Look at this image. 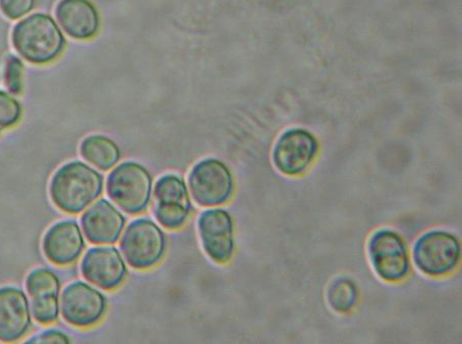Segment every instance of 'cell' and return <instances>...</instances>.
Segmentation results:
<instances>
[{
	"label": "cell",
	"mask_w": 462,
	"mask_h": 344,
	"mask_svg": "<svg viewBox=\"0 0 462 344\" xmlns=\"http://www.w3.org/2000/svg\"><path fill=\"white\" fill-rule=\"evenodd\" d=\"M12 43L23 59L43 66L58 59L67 42L51 15L36 13L14 27Z\"/></svg>",
	"instance_id": "1"
},
{
	"label": "cell",
	"mask_w": 462,
	"mask_h": 344,
	"mask_svg": "<svg viewBox=\"0 0 462 344\" xmlns=\"http://www.w3.org/2000/svg\"><path fill=\"white\" fill-rule=\"evenodd\" d=\"M102 191V176L79 161L61 166L52 176L50 186L53 204L60 211L71 214L86 210Z\"/></svg>",
	"instance_id": "2"
},
{
	"label": "cell",
	"mask_w": 462,
	"mask_h": 344,
	"mask_svg": "<svg viewBox=\"0 0 462 344\" xmlns=\"http://www.w3.org/2000/svg\"><path fill=\"white\" fill-rule=\"evenodd\" d=\"M152 178L144 167L134 162L118 165L108 175V197L126 213L138 214L149 204Z\"/></svg>",
	"instance_id": "3"
},
{
	"label": "cell",
	"mask_w": 462,
	"mask_h": 344,
	"mask_svg": "<svg viewBox=\"0 0 462 344\" xmlns=\"http://www.w3.org/2000/svg\"><path fill=\"white\" fill-rule=\"evenodd\" d=\"M460 244L444 231L421 235L413 246V261L418 269L430 276H442L457 268L460 260Z\"/></svg>",
	"instance_id": "4"
},
{
	"label": "cell",
	"mask_w": 462,
	"mask_h": 344,
	"mask_svg": "<svg viewBox=\"0 0 462 344\" xmlns=\"http://www.w3.org/2000/svg\"><path fill=\"white\" fill-rule=\"evenodd\" d=\"M125 259L134 269H148L162 260L165 237L153 222L139 219L132 222L121 240Z\"/></svg>",
	"instance_id": "5"
},
{
	"label": "cell",
	"mask_w": 462,
	"mask_h": 344,
	"mask_svg": "<svg viewBox=\"0 0 462 344\" xmlns=\"http://www.w3.org/2000/svg\"><path fill=\"white\" fill-rule=\"evenodd\" d=\"M189 189L201 206L225 204L233 195L235 184L228 167L215 158L197 163L188 178Z\"/></svg>",
	"instance_id": "6"
},
{
	"label": "cell",
	"mask_w": 462,
	"mask_h": 344,
	"mask_svg": "<svg viewBox=\"0 0 462 344\" xmlns=\"http://www.w3.org/2000/svg\"><path fill=\"white\" fill-rule=\"evenodd\" d=\"M370 261L376 274L386 282H401L410 272L408 248L392 230H380L369 240Z\"/></svg>",
	"instance_id": "7"
},
{
	"label": "cell",
	"mask_w": 462,
	"mask_h": 344,
	"mask_svg": "<svg viewBox=\"0 0 462 344\" xmlns=\"http://www.w3.org/2000/svg\"><path fill=\"white\" fill-rule=\"evenodd\" d=\"M319 150L315 136L301 128H292L278 138L273 153L276 169L288 176L304 173L313 163Z\"/></svg>",
	"instance_id": "8"
},
{
	"label": "cell",
	"mask_w": 462,
	"mask_h": 344,
	"mask_svg": "<svg viewBox=\"0 0 462 344\" xmlns=\"http://www.w3.org/2000/svg\"><path fill=\"white\" fill-rule=\"evenodd\" d=\"M154 215L161 225L177 230L185 225L189 217L190 202L185 182L175 175H164L155 183Z\"/></svg>",
	"instance_id": "9"
},
{
	"label": "cell",
	"mask_w": 462,
	"mask_h": 344,
	"mask_svg": "<svg viewBox=\"0 0 462 344\" xmlns=\"http://www.w3.org/2000/svg\"><path fill=\"white\" fill-rule=\"evenodd\" d=\"M106 307L105 295L82 282L69 285L61 294V315L69 324L76 327L97 324L105 316Z\"/></svg>",
	"instance_id": "10"
},
{
	"label": "cell",
	"mask_w": 462,
	"mask_h": 344,
	"mask_svg": "<svg viewBox=\"0 0 462 344\" xmlns=\"http://www.w3.org/2000/svg\"><path fill=\"white\" fill-rule=\"evenodd\" d=\"M198 231L207 255L214 262L223 264L230 260L235 251L234 222L223 210H208L198 220Z\"/></svg>",
	"instance_id": "11"
},
{
	"label": "cell",
	"mask_w": 462,
	"mask_h": 344,
	"mask_svg": "<svg viewBox=\"0 0 462 344\" xmlns=\"http://www.w3.org/2000/svg\"><path fill=\"white\" fill-rule=\"evenodd\" d=\"M32 314L40 324L57 321L60 314V283L57 275L47 268L31 271L26 278Z\"/></svg>",
	"instance_id": "12"
},
{
	"label": "cell",
	"mask_w": 462,
	"mask_h": 344,
	"mask_svg": "<svg viewBox=\"0 0 462 344\" xmlns=\"http://www.w3.org/2000/svg\"><path fill=\"white\" fill-rule=\"evenodd\" d=\"M81 272L86 281L105 291L116 290L126 276L122 256L113 247L88 250L81 263Z\"/></svg>",
	"instance_id": "13"
},
{
	"label": "cell",
	"mask_w": 462,
	"mask_h": 344,
	"mask_svg": "<svg viewBox=\"0 0 462 344\" xmlns=\"http://www.w3.org/2000/svg\"><path fill=\"white\" fill-rule=\"evenodd\" d=\"M32 325L25 293L17 287H0V341H19Z\"/></svg>",
	"instance_id": "14"
},
{
	"label": "cell",
	"mask_w": 462,
	"mask_h": 344,
	"mask_svg": "<svg viewBox=\"0 0 462 344\" xmlns=\"http://www.w3.org/2000/svg\"><path fill=\"white\" fill-rule=\"evenodd\" d=\"M43 253L47 260L55 266L66 267L81 256L84 239L75 221H62L55 223L43 238Z\"/></svg>",
	"instance_id": "15"
},
{
	"label": "cell",
	"mask_w": 462,
	"mask_h": 344,
	"mask_svg": "<svg viewBox=\"0 0 462 344\" xmlns=\"http://www.w3.org/2000/svg\"><path fill=\"white\" fill-rule=\"evenodd\" d=\"M125 218L107 200L101 199L82 215V229L88 241L95 245L114 244L125 227Z\"/></svg>",
	"instance_id": "16"
},
{
	"label": "cell",
	"mask_w": 462,
	"mask_h": 344,
	"mask_svg": "<svg viewBox=\"0 0 462 344\" xmlns=\"http://www.w3.org/2000/svg\"><path fill=\"white\" fill-rule=\"evenodd\" d=\"M55 15L70 38L83 41L98 34L100 15L90 0H60Z\"/></svg>",
	"instance_id": "17"
},
{
	"label": "cell",
	"mask_w": 462,
	"mask_h": 344,
	"mask_svg": "<svg viewBox=\"0 0 462 344\" xmlns=\"http://www.w3.org/2000/svg\"><path fill=\"white\" fill-rule=\"evenodd\" d=\"M79 153L86 162L102 171L111 169L121 158V151L116 143L103 135L88 136L79 147Z\"/></svg>",
	"instance_id": "18"
},
{
	"label": "cell",
	"mask_w": 462,
	"mask_h": 344,
	"mask_svg": "<svg viewBox=\"0 0 462 344\" xmlns=\"http://www.w3.org/2000/svg\"><path fill=\"white\" fill-rule=\"evenodd\" d=\"M357 295L355 283L349 278L340 277L329 286L328 300L334 311L346 313L356 305Z\"/></svg>",
	"instance_id": "19"
},
{
	"label": "cell",
	"mask_w": 462,
	"mask_h": 344,
	"mask_svg": "<svg viewBox=\"0 0 462 344\" xmlns=\"http://www.w3.org/2000/svg\"><path fill=\"white\" fill-rule=\"evenodd\" d=\"M4 83L10 95H20L23 92L25 67L17 56H7L4 68Z\"/></svg>",
	"instance_id": "20"
},
{
	"label": "cell",
	"mask_w": 462,
	"mask_h": 344,
	"mask_svg": "<svg viewBox=\"0 0 462 344\" xmlns=\"http://www.w3.org/2000/svg\"><path fill=\"white\" fill-rule=\"evenodd\" d=\"M22 113L21 104L10 94L0 91V134L4 130L17 125Z\"/></svg>",
	"instance_id": "21"
},
{
	"label": "cell",
	"mask_w": 462,
	"mask_h": 344,
	"mask_svg": "<svg viewBox=\"0 0 462 344\" xmlns=\"http://www.w3.org/2000/svg\"><path fill=\"white\" fill-rule=\"evenodd\" d=\"M36 0H0V11L7 19L18 20L34 9Z\"/></svg>",
	"instance_id": "22"
},
{
	"label": "cell",
	"mask_w": 462,
	"mask_h": 344,
	"mask_svg": "<svg viewBox=\"0 0 462 344\" xmlns=\"http://www.w3.org/2000/svg\"><path fill=\"white\" fill-rule=\"evenodd\" d=\"M70 340L68 338V336L59 330H47L42 333H40L38 335L33 336V338H31L28 339L25 343L26 344H50V343H62V344H68Z\"/></svg>",
	"instance_id": "23"
}]
</instances>
